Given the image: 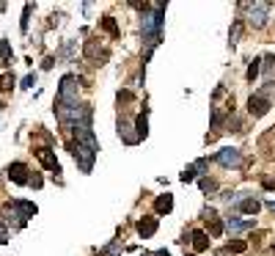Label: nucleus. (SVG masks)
<instances>
[{
	"mask_svg": "<svg viewBox=\"0 0 275 256\" xmlns=\"http://www.w3.org/2000/svg\"><path fill=\"white\" fill-rule=\"evenodd\" d=\"M66 146H69V152H72V157H75L77 168H80L82 173H91L99 149H94V146H88V143H80V141H75V138H69Z\"/></svg>",
	"mask_w": 275,
	"mask_h": 256,
	"instance_id": "1",
	"label": "nucleus"
},
{
	"mask_svg": "<svg viewBox=\"0 0 275 256\" xmlns=\"http://www.w3.org/2000/svg\"><path fill=\"white\" fill-rule=\"evenodd\" d=\"M36 215V204L30 201H11L3 207V218L6 221H14V228H22L28 223V218H33Z\"/></svg>",
	"mask_w": 275,
	"mask_h": 256,
	"instance_id": "2",
	"label": "nucleus"
},
{
	"mask_svg": "<svg viewBox=\"0 0 275 256\" xmlns=\"http://www.w3.org/2000/svg\"><path fill=\"white\" fill-rule=\"evenodd\" d=\"M80 80L77 75H63L58 85V105H80Z\"/></svg>",
	"mask_w": 275,
	"mask_h": 256,
	"instance_id": "3",
	"label": "nucleus"
},
{
	"mask_svg": "<svg viewBox=\"0 0 275 256\" xmlns=\"http://www.w3.org/2000/svg\"><path fill=\"white\" fill-rule=\"evenodd\" d=\"M242 11H248V25L250 28H264L270 14V3H240Z\"/></svg>",
	"mask_w": 275,
	"mask_h": 256,
	"instance_id": "4",
	"label": "nucleus"
},
{
	"mask_svg": "<svg viewBox=\"0 0 275 256\" xmlns=\"http://www.w3.org/2000/svg\"><path fill=\"white\" fill-rule=\"evenodd\" d=\"M215 163H220L223 168H240L242 166V152L234 149V146H226V149H220V152L215 154Z\"/></svg>",
	"mask_w": 275,
	"mask_h": 256,
	"instance_id": "5",
	"label": "nucleus"
},
{
	"mask_svg": "<svg viewBox=\"0 0 275 256\" xmlns=\"http://www.w3.org/2000/svg\"><path fill=\"white\" fill-rule=\"evenodd\" d=\"M270 108H273V102H270L267 97H261V94H253V97L248 99V113L253 118H261V116H267Z\"/></svg>",
	"mask_w": 275,
	"mask_h": 256,
	"instance_id": "6",
	"label": "nucleus"
},
{
	"mask_svg": "<svg viewBox=\"0 0 275 256\" xmlns=\"http://www.w3.org/2000/svg\"><path fill=\"white\" fill-rule=\"evenodd\" d=\"M132 130H135V121H132L130 116H118V135L124 138V143H130V146L140 141V138H138V135H135Z\"/></svg>",
	"mask_w": 275,
	"mask_h": 256,
	"instance_id": "7",
	"label": "nucleus"
},
{
	"mask_svg": "<svg viewBox=\"0 0 275 256\" xmlns=\"http://www.w3.org/2000/svg\"><path fill=\"white\" fill-rule=\"evenodd\" d=\"M28 173H30V168H28L25 163H11V166H8V179L17 182V185H28V182H30Z\"/></svg>",
	"mask_w": 275,
	"mask_h": 256,
	"instance_id": "8",
	"label": "nucleus"
},
{
	"mask_svg": "<svg viewBox=\"0 0 275 256\" xmlns=\"http://www.w3.org/2000/svg\"><path fill=\"white\" fill-rule=\"evenodd\" d=\"M36 157L41 160V166L47 168V171H53V173H61V166H58V160H55L53 149H47V146H41V149H36Z\"/></svg>",
	"mask_w": 275,
	"mask_h": 256,
	"instance_id": "9",
	"label": "nucleus"
},
{
	"mask_svg": "<svg viewBox=\"0 0 275 256\" xmlns=\"http://www.w3.org/2000/svg\"><path fill=\"white\" fill-rule=\"evenodd\" d=\"M204 221H206V226H209V234L212 237H220L226 231V226H223V221H220V215L215 212V209H204Z\"/></svg>",
	"mask_w": 275,
	"mask_h": 256,
	"instance_id": "10",
	"label": "nucleus"
},
{
	"mask_svg": "<svg viewBox=\"0 0 275 256\" xmlns=\"http://www.w3.org/2000/svg\"><path fill=\"white\" fill-rule=\"evenodd\" d=\"M253 218H248V221H245V218H228V221H226V228H228V231H231V234H240V231H245V228H253Z\"/></svg>",
	"mask_w": 275,
	"mask_h": 256,
	"instance_id": "11",
	"label": "nucleus"
},
{
	"mask_svg": "<svg viewBox=\"0 0 275 256\" xmlns=\"http://www.w3.org/2000/svg\"><path fill=\"white\" fill-rule=\"evenodd\" d=\"M135 228H138V234L146 240V237H151L154 231H157V218H140Z\"/></svg>",
	"mask_w": 275,
	"mask_h": 256,
	"instance_id": "12",
	"label": "nucleus"
},
{
	"mask_svg": "<svg viewBox=\"0 0 275 256\" xmlns=\"http://www.w3.org/2000/svg\"><path fill=\"white\" fill-rule=\"evenodd\" d=\"M154 209H157V215H168L173 209V196L171 193H163L154 199Z\"/></svg>",
	"mask_w": 275,
	"mask_h": 256,
	"instance_id": "13",
	"label": "nucleus"
},
{
	"mask_svg": "<svg viewBox=\"0 0 275 256\" xmlns=\"http://www.w3.org/2000/svg\"><path fill=\"white\" fill-rule=\"evenodd\" d=\"M190 242H192V248L201 254V251L209 248V234L206 231H190Z\"/></svg>",
	"mask_w": 275,
	"mask_h": 256,
	"instance_id": "14",
	"label": "nucleus"
},
{
	"mask_svg": "<svg viewBox=\"0 0 275 256\" xmlns=\"http://www.w3.org/2000/svg\"><path fill=\"white\" fill-rule=\"evenodd\" d=\"M223 121H226V113L220 111V108H215V113H212V135H209V138H215V135L223 132Z\"/></svg>",
	"mask_w": 275,
	"mask_h": 256,
	"instance_id": "15",
	"label": "nucleus"
},
{
	"mask_svg": "<svg viewBox=\"0 0 275 256\" xmlns=\"http://www.w3.org/2000/svg\"><path fill=\"white\" fill-rule=\"evenodd\" d=\"M240 209H242L245 215H256V212L261 209V201H259V199H242Z\"/></svg>",
	"mask_w": 275,
	"mask_h": 256,
	"instance_id": "16",
	"label": "nucleus"
},
{
	"mask_svg": "<svg viewBox=\"0 0 275 256\" xmlns=\"http://www.w3.org/2000/svg\"><path fill=\"white\" fill-rule=\"evenodd\" d=\"M135 135L140 141L149 135V121H146V113H143V116H135Z\"/></svg>",
	"mask_w": 275,
	"mask_h": 256,
	"instance_id": "17",
	"label": "nucleus"
},
{
	"mask_svg": "<svg viewBox=\"0 0 275 256\" xmlns=\"http://www.w3.org/2000/svg\"><path fill=\"white\" fill-rule=\"evenodd\" d=\"M11 58H14V53H11V44L3 39L0 42V61H3V66H11Z\"/></svg>",
	"mask_w": 275,
	"mask_h": 256,
	"instance_id": "18",
	"label": "nucleus"
},
{
	"mask_svg": "<svg viewBox=\"0 0 275 256\" xmlns=\"http://www.w3.org/2000/svg\"><path fill=\"white\" fill-rule=\"evenodd\" d=\"M102 28L108 30L113 39H118V25H116V20H113V17H102Z\"/></svg>",
	"mask_w": 275,
	"mask_h": 256,
	"instance_id": "19",
	"label": "nucleus"
},
{
	"mask_svg": "<svg viewBox=\"0 0 275 256\" xmlns=\"http://www.w3.org/2000/svg\"><path fill=\"white\" fill-rule=\"evenodd\" d=\"M259 72H261V58H253V61H250V66H248V80L253 83L256 77H259Z\"/></svg>",
	"mask_w": 275,
	"mask_h": 256,
	"instance_id": "20",
	"label": "nucleus"
},
{
	"mask_svg": "<svg viewBox=\"0 0 275 256\" xmlns=\"http://www.w3.org/2000/svg\"><path fill=\"white\" fill-rule=\"evenodd\" d=\"M240 36H242V20H234L231 25V33H228V39H231V44L240 42Z\"/></svg>",
	"mask_w": 275,
	"mask_h": 256,
	"instance_id": "21",
	"label": "nucleus"
},
{
	"mask_svg": "<svg viewBox=\"0 0 275 256\" xmlns=\"http://www.w3.org/2000/svg\"><path fill=\"white\" fill-rule=\"evenodd\" d=\"M245 248H248L245 240H234V242H228V245H226V251H231V254H242Z\"/></svg>",
	"mask_w": 275,
	"mask_h": 256,
	"instance_id": "22",
	"label": "nucleus"
},
{
	"mask_svg": "<svg viewBox=\"0 0 275 256\" xmlns=\"http://www.w3.org/2000/svg\"><path fill=\"white\" fill-rule=\"evenodd\" d=\"M195 176H198V171H195V166H187L185 171H182V176H179V179H182V182H192V179H195Z\"/></svg>",
	"mask_w": 275,
	"mask_h": 256,
	"instance_id": "23",
	"label": "nucleus"
},
{
	"mask_svg": "<svg viewBox=\"0 0 275 256\" xmlns=\"http://www.w3.org/2000/svg\"><path fill=\"white\" fill-rule=\"evenodd\" d=\"M201 190H206V193H215V190H218V182H215V179H201Z\"/></svg>",
	"mask_w": 275,
	"mask_h": 256,
	"instance_id": "24",
	"label": "nucleus"
},
{
	"mask_svg": "<svg viewBox=\"0 0 275 256\" xmlns=\"http://www.w3.org/2000/svg\"><path fill=\"white\" fill-rule=\"evenodd\" d=\"M261 61H267L264 63V69H267V75L273 77L275 75V56H267V58H261Z\"/></svg>",
	"mask_w": 275,
	"mask_h": 256,
	"instance_id": "25",
	"label": "nucleus"
},
{
	"mask_svg": "<svg viewBox=\"0 0 275 256\" xmlns=\"http://www.w3.org/2000/svg\"><path fill=\"white\" fill-rule=\"evenodd\" d=\"M11 85H14V75H3V77H0V88H3V91H8Z\"/></svg>",
	"mask_w": 275,
	"mask_h": 256,
	"instance_id": "26",
	"label": "nucleus"
},
{
	"mask_svg": "<svg viewBox=\"0 0 275 256\" xmlns=\"http://www.w3.org/2000/svg\"><path fill=\"white\" fill-rule=\"evenodd\" d=\"M30 11H33V6L28 3V6H25V11H22V33L28 30V17H30Z\"/></svg>",
	"mask_w": 275,
	"mask_h": 256,
	"instance_id": "27",
	"label": "nucleus"
},
{
	"mask_svg": "<svg viewBox=\"0 0 275 256\" xmlns=\"http://www.w3.org/2000/svg\"><path fill=\"white\" fill-rule=\"evenodd\" d=\"M8 242V228H6V223H0V245H6Z\"/></svg>",
	"mask_w": 275,
	"mask_h": 256,
	"instance_id": "28",
	"label": "nucleus"
},
{
	"mask_svg": "<svg viewBox=\"0 0 275 256\" xmlns=\"http://www.w3.org/2000/svg\"><path fill=\"white\" fill-rule=\"evenodd\" d=\"M33 83H36V75H28L25 80H22V88H33Z\"/></svg>",
	"mask_w": 275,
	"mask_h": 256,
	"instance_id": "29",
	"label": "nucleus"
},
{
	"mask_svg": "<svg viewBox=\"0 0 275 256\" xmlns=\"http://www.w3.org/2000/svg\"><path fill=\"white\" fill-rule=\"evenodd\" d=\"M28 185H30V187H41V176H39V173H33V176H30V182H28Z\"/></svg>",
	"mask_w": 275,
	"mask_h": 256,
	"instance_id": "30",
	"label": "nucleus"
},
{
	"mask_svg": "<svg viewBox=\"0 0 275 256\" xmlns=\"http://www.w3.org/2000/svg\"><path fill=\"white\" fill-rule=\"evenodd\" d=\"M154 256H171V254H168V251H157Z\"/></svg>",
	"mask_w": 275,
	"mask_h": 256,
	"instance_id": "31",
	"label": "nucleus"
},
{
	"mask_svg": "<svg viewBox=\"0 0 275 256\" xmlns=\"http://www.w3.org/2000/svg\"><path fill=\"white\" fill-rule=\"evenodd\" d=\"M267 207H270V209H275V201H267Z\"/></svg>",
	"mask_w": 275,
	"mask_h": 256,
	"instance_id": "32",
	"label": "nucleus"
},
{
	"mask_svg": "<svg viewBox=\"0 0 275 256\" xmlns=\"http://www.w3.org/2000/svg\"><path fill=\"white\" fill-rule=\"evenodd\" d=\"M143 256H151V254H143Z\"/></svg>",
	"mask_w": 275,
	"mask_h": 256,
	"instance_id": "33",
	"label": "nucleus"
}]
</instances>
